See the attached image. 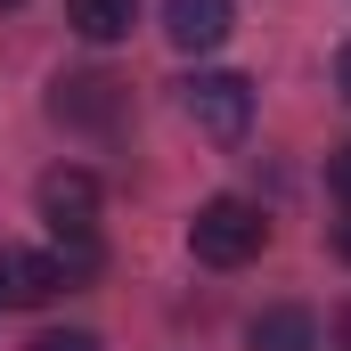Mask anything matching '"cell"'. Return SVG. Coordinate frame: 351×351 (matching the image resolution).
Returning a JSON list of instances; mask_svg holds the SVG:
<instances>
[{
  "label": "cell",
  "mask_w": 351,
  "mask_h": 351,
  "mask_svg": "<svg viewBox=\"0 0 351 351\" xmlns=\"http://www.w3.org/2000/svg\"><path fill=\"white\" fill-rule=\"evenodd\" d=\"M0 8H16V0H0Z\"/></svg>",
  "instance_id": "cell-13"
},
{
  "label": "cell",
  "mask_w": 351,
  "mask_h": 351,
  "mask_svg": "<svg viewBox=\"0 0 351 351\" xmlns=\"http://www.w3.org/2000/svg\"><path fill=\"white\" fill-rule=\"evenodd\" d=\"M33 351H98L90 327H49V335H33Z\"/></svg>",
  "instance_id": "cell-9"
},
{
  "label": "cell",
  "mask_w": 351,
  "mask_h": 351,
  "mask_svg": "<svg viewBox=\"0 0 351 351\" xmlns=\"http://www.w3.org/2000/svg\"><path fill=\"white\" fill-rule=\"evenodd\" d=\"M58 286H74L58 254H25V245H0V302H16V311H41Z\"/></svg>",
  "instance_id": "cell-4"
},
{
  "label": "cell",
  "mask_w": 351,
  "mask_h": 351,
  "mask_svg": "<svg viewBox=\"0 0 351 351\" xmlns=\"http://www.w3.org/2000/svg\"><path fill=\"white\" fill-rule=\"evenodd\" d=\"M180 106L213 147H237L254 131V82L245 74H196V82H180Z\"/></svg>",
  "instance_id": "cell-2"
},
{
  "label": "cell",
  "mask_w": 351,
  "mask_h": 351,
  "mask_svg": "<svg viewBox=\"0 0 351 351\" xmlns=\"http://www.w3.org/2000/svg\"><path fill=\"white\" fill-rule=\"evenodd\" d=\"M229 25H237V0H164V41L172 49H221L229 41Z\"/></svg>",
  "instance_id": "cell-6"
},
{
  "label": "cell",
  "mask_w": 351,
  "mask_h": 351,
  "mask_svg": "<svg viewBox=\"0 0 351 351\" xmlns=\"http://www.w3.org/2000/svg\"><path fill=\"white\" fill-rule=\"evenodd\" d=\"M335 90H343V98H351V41H343V49H335Z\"/></svg>",
  "instance_id": "cell-11"
},
{
  "label": "cell",
  "mask_w": 351,
  "mask_h": 351,
  "mask_svg": "<svg viewBox=\"0 0 351 351\" xmlns=\"http://www.w3.org/2000/svg\"><path fill=\"white\" fill-rule=\"evenodd\" d=\"M41 221L66 237V229H98V172L82 164H58V172L41 180Z\"/></svg>",
  "instance_id": "cell-5"
},
{
  "label": "cell",
  "mask_w": 351,
  "mask_h": 351,
  "mask_svg": "<svg viewBox=\"0 0 351 351\" xmlns=\"http://www.w3.org/2000/svg\"><path fill=\"white\" fill-rule=\"evenodd\" d=\"M66 25L82 33L90 49H114V41H131V25H139V0H66Z\"/></svg>",
  "instance_id": "cell-8"
},
{
  "label": "cell",
  "mask_w": 351,
  "mask_h": 351,
  "mask_svg": "<svg viewBox=\"0 0 351 351\" xmlns=\"http://www.w3.org/2000/svg\"><path fill=\"white\" fill-rule=\"evenodd\" d=\"M123 106H131V90L114 82V74H58L49 82V114L66 131H114Z\"/></svg>",
  "instance_id": "cell-3"
},
{
  "label": "cell",
  "mask_w": 351,
  "mask_h": 351,
  "mask_svg": "<svg viewBox=\"0 0 351 351\" xmlns=\"http://www.w3.org/2000/svg\"><path fill=\"white\" fill-rule=\"evenodd\" d=\"M245 351H319V319L302 302H269L262 319L245 327Z\"/></svg>",
  "instance_id": "cell-7"
},
{
  "label": "cell",
  "mask_w": 351,
  "mask_h": 351,
  "mask_svg": "<svg viewBox=\"0 0 351 351\" xmlns=\"http://www.w3.org/2000/svg\"><path fill=\"white\" fill-rule=\"evenodd\" d=\"M262 245H269V221H262V204H245V196H204L196 221H188V254L204 269H245Z\"/></svg>",
  "instance_id": "cell-1"
},
{
  "label": "cell",
  "mask_w": 351,
  "mask_h": 351,
  "mask_svg": "<svg viewBox=\"0 0 351 351\" xmlns=\"http://www.w3.org/2000/svg\"><path fill=\"white\" fill-rule=\"evenodd\" d=\"M327 188H335V196H343V204H351V147H343V156H335V164H327Z\"/></svg>",
  "instance_id": "cell-10"
},
{
  "label": "cell",
  "mask_w": 351,
  "mask_h": 351,
  "mask_svg": "<svg viewBox=\"0 0 351 351\" xmlns=\"http://www.w3.org/2000/svg\"><path fill=\"white\" fill-rule=\"evenodd\" d=\"M335 254L351 262V204H343V221H335Z\"/></svg>",
  "instance_id": "cell-12"
}]
</instances>
